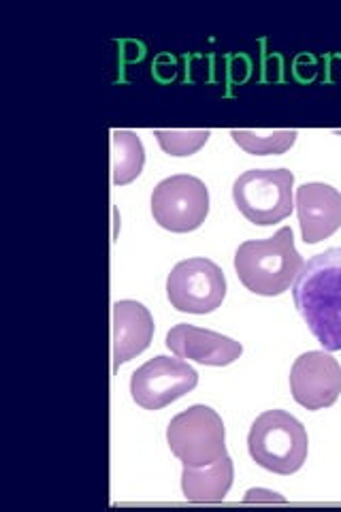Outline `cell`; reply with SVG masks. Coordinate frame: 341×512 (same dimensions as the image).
Instances as JSON below:
<instances>
[{"label":"cell","mask_w":341,"mask_h":512,"mask_svg":"<svg viewBox=\"0 0 341 512\" xmlns=\"http://www.w3.org/2000/svg\"><path fill=\"white\" fill-rule=\"evenodd\" d=\"M292 299L324 350H341V248L324 250L303 265Z\"/></svg>","instance_id":"cell-1"},{"label":"cell","mask_w":341,"mask_h":512,"mask_svg":"<svg viewBox=\"0 0 341 512\" xmlns=\"http://www.w3.org/2000/svg\"><path fill=\"white\" fill-rule=\"evenodd\" d=\"M305 261L295 248L290 227L273 237L250 239L235 252V271L241 284L254 295L278 297L299 278Z\"/></svg>","instance_id":"cell-2"},{"label":"cell","mask_w":341,"mask_h":512,"mask_svg":"<svg viewBox=\"0 0 341 512\" xmlns=\"http://www.w3.org/2000/svg\"><path fill=\"white\" fill-rule=\"evenodd\" d=\"M307 448L310 440L305 427L286 410H267L250 427L248 451L258 466L273 474L299 472L307 459Z\"/></svg>","instance_id":"cell-3"},{"label":"cell","mask_w":341,"mask_h":512,"mask_svg":"<svg viewBox=\"0 0 341 512\" xmlns=\"http://www.w3.org/2000/svg\"><path fill=\"white\" fill-rule=\"evenodd\" d=\"M171 453L184 463V468H199L214 463L226 453V431L220 414L203 404L173 416L167 427Z\"/></svg>","instance_id":"cell-4"},{"label":"cell","mask_w":341,"mask_h":512,"mask_svg":"<svg viewBox=\"0 0 341 512\" xmlns=\"http://www.w3.org/2000/svg\"><path fill=\"white\" fill-rule=\"evenodd\" d=\"M292 184L295 175L288 169H250L235 180L233 199L250 222L269 227L290 216Z\"/></svg>","instance_id":"cell-5"},{"label":"cell","mask_w":341,"mask_h":512,"mask_svg":"<svg viewBox=\"0 0 341 512\" xmlns=\"http://www.w3.org/2000/svg\"><path fill=\"white\" fill-rule=\"evenodd\" d=\"M209 214V190L194 175H171L152 192V216L162 229L188 233L199 229Z\"/></svg>","instance_id":"cell-6"},{"label":"cell","mask_w":341,"mask_h":512,"mask_svg":"<svg viewBox=\"0 0 341 512\" xmlns=\"http://www.w3.org/2000/svg\"><path fill=\"white\" fill-rule=\"evenodd\" d=\"M167 297L177 312H214L226 297L224 271L203 256L180 261L167 278Z\"/></svg>","instance_id":"cell-7"},{"label":"cell","mask_w":341,"mask_h":512,"mask_svg":"<svg viewBox=\"0 0 341 512\" xmlns=\"http://www.w3.org/2000/svg\"><path fill=\"white\" fill-rule=\"evenodd\" d=\"M199 382V374L184 359L154 357L145 361L131 376V395L137 406L145 410H160L175 399L190 393Z\"/></svg>","instance_id":"cell-8"},{"label":"cell","mask_w":341,"mask_h":512,"mask_svg":"<svg viewBox=\"0 0 341 512\" xmlns=\"http://www.w3.org/2000/svg\"><path fill=\"white\" fill-rule=\"evenodd\" d=\"M290 393L307 410L333 406L341 393V365L329 352H305L290 370Z\"/></svg>","instance_id":"cell-9"},{"label":"cell","mask_w":341,"mask_h":512,"mask_svg":"<svg viewBox=\"0 0 341 512\" xmlns=\"http://www.w3.org/2000/svg\"><path fill=\"white\" fill-rule=\"evenodd\" d=\"M154 318L139 301L122 299L113 303L111 312V359L113 370L152 344Z\"/></svg>","instance_id":"cell-10"},{"label":"cell","mask_w":341,"mask_h":512,"mask_svg":"<svg viewBox=\"0 0 341 512\" xmlns=\"http://www.w3.org/2000/svg\"><path fill=\"white\" fill-rule=\"evenodd\" d=\"M297 214L305 244H318L341 227V192L329 184L310 182L297 190Z\"/></svg>","instance_id":"cell-11"},{"label":"cell","mask_w":341,"mask_h":512,"mask_svg":"<svg viewBox=\"0 0 341 512\" xmlns=\"http://www.w3.org/2000/svg\"><path fill=\"white\" fill-rule=\"evenodd\" d=\"M167 348L180 359L216 367L235 363L243 352V346L233 338L188 323H180L169 329Z\"/></svg>","instance_id":"cell-12"},{"label":"cell","mask_w":341,"mask_h":512,"mask_svg":"<svg viewBox=\"0 0 341 512\" xmlns=\"http://www.w3.org/2000/svg\"><path fill=\"white\" fill-rule=\"evenodd\" d=\"M235 468L229 455L199 468H184L182 491L192 504H220L233 487Z\"/></svg>","instance_id":"cell-13"},{"label":"cell","mask_w":341,"mask_h":512,"mask_svg":"<svg viewBox=\"0 0 341 512\" xmlns=\"http://www.w3.org/2000/svg\"><path fill=\"white\" fill-rule=\"evenodd\" d=\"M145 163L141 139L133 131L116 128L111 131V182L116 186L137 180Z\"/></svg>","instance_id":"cell-14"},{"label":"cell","mask_w":341,"mask_h":512,"mask_svg":"<svg viewBox=\"0 0 341 512\" xmlns=\"http://www.w3.org/2000/svg\"><path fill=\"white\" fill-rule=\"evenodd\" d=\"M297 131L288 128H269V131H250V128H235L231 131L233 141L237 146L254 156H278L295 146Z\"/></svg>","instance_id":"cell-15"},{"label":"cell","mask_w":341,"mask_h":512,"mask_svg":"<svg viewBox=\"0 0 341 512\" xmlns=\"http://www.w3.org/2000/svg\"><path fill=\"white\" fill-rule=\"evenodd\" d=\"M154 137L167 154L192 156L209 141L211 131H207V128H156Z\"/></svg>","instance_id":"cell-16"}]
</instances>
